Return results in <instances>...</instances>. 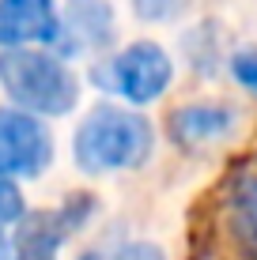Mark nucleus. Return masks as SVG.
<instances>
[{
    "label": "nucleus",
    "instance_id": "obj_10",
    "mask_svg": "<svg viewBox=\"0 0 257 260\" xmlns=\"http://www.w3.org/2000/svg\"><path fill=\"white\" fill-rule=\"evenodd\" d=\"M79 260H166L163 249L152 241H106V245H91Z\"/></svg>",
    "mask_w": 257,
    "mask_h": 260
},
{
    "label": "nucleus",
    "instance_id": "obj_4",
    "mask_svg": "<svg viewBox=\"0 0 257 260\" xmlns=\"http://www.w3.org/2000/svg\"><path fill=\"white\" fill-rule=\"evenodd\" d=\"M189 260H257V234L246 222L235 189L205 204V222L193 226Z\"/></svg>",
    "mask_w": 257,
    "mask_h": 260
},
{
    "label": "nucleus",
    "instance_id": "obj_5",
    "mask_svg": "<svg viewBox=\"0 0 257 260\" xmlns=\"http://www.w3.org/2000/svg\"><path fill=\"white\" fill-rule=\"evenodd\" d=\"M53 158L46 124L26 110H0V177H38Z\"/></svg>",
    "mask_w": 257,
    "mask_h": 260
},
{
    "label": "nucleus",
    "instance_id": "obj_9",
    "mask_svg": "<svg viewBox=\"0 0 257 260\" xmlns=\"http://www.w3.org/2000/svg\"><path fill=\"white\" fill-rule=\"evenodd\" d=\"M61 38H68L76 49H99L113 38V12L106 0H76L68 12Z\"/></svg>",
    "mask_w": 257,
    "mask_h": 260
},
{
    "label": "nucleus",
    "instance_id": "obj_8",
    "mask_svg": "<svg viewBox=\"0 0 257 260\" xmlns=\"http://www.w3.org/2000/svg\"><path fill=\"white\" fill-rule=\"evenodd\" d=\"M65 19L53 0H0V46L19 49L34 42H61Z\"/></svg>",
    "mask_w": 257,
    "mask_h": 260
},
{
    "label": "nucleus",
    "instance_id": "obj_14",
    "mask_svg": "<svg viewBox=\"0 0 257 260\" xmlns=\"http://www.w3.org/2000/svg\"><path fill=\"white\" fill-rule=\"evenodd\" d=\"M235 196H238V204H242L246 222H250L253 234H257V177H246V181H238V185H235Z\"/></svg>",
    "mask_w": 257,
    "mask_h": 260
},
{
    "label": "nucleus",
    "instance_id": "obj_11",
    "mask_svg": "<svg viewBox=\"0 0 257 260\" xmlns=\"http://www.w3.org/2000/svg\"><path fill=\"white\" fill-rule=\"evenodd\" d=\"M189 4L193 0H132V12H136L140 19H148V23H166V19L185 15Z\"/></svg>",
    "mask_w": 257,
    "mask_h": 260
},
{
    "label": "nucleus",
    "instance_id": "obj_12",
    "mask_svg": "<svg viewBox=\"0 0 257 260\" xmlns=\"http://www.w3.org/2000/svg\"><path fill=\"white\" fill-rule=\"evenodd\" d=\"M23 219H26L23 192L15 189L12 177H0V222H23Z\"/></svg>",
    "mask_w": 257,
    "mask_h": 260
},
{
    "label": "nucleus",
    "instance_id": "obj_13",
    "mask_svg": "<svg viewBox=\"0 0 257 260\" xmlns=\"http://www.w3.org/2000/svg\"><path fill=\"white\" fill-rule=\"evenodd\" d=\"M231 76L246 87V91L257 94V49H238L235 53L231 57Z\"/></svg>",
    "mask_w": 257,
    "mask_h": 260
},
{
    "label": "nucleus",
    "instance_id": "obj_7",
    "mask_svg": "<svg viewBox=\"0 0 257 260\" xmlns=\"http://www.w3.org/2000/svg\"><path fill=\"white\" fill-rule=\"evenodd\" d=\"M238 117H242V113H238L231 102H185L170 113L166 132H170V140L178 143V147L201 151V147L231 140L238 132Z\"/></svg>",
    "mask_w": 257,
    "mask_h": 260
},
{
    "label": "nucleus",
    "instance_id": "obj_15",
    "mask_svg": "<svg viewBox=\"0 0 257 260\" xmlns=\"http://www.w3.org/2000/svg\"><path fill=\"white\" fill-rule=\"evenodd\" d=\"M0 260H15V245L4 238V230H0Z\"/></svg>",
    "mask_w": 257,
    "mask_h": 260
},
{
    "label": "nucleus",
    "instance_id": "obj_3",
    "mask_svg": "<svg viewBox=\"0 0 257 260\" xmlns=\"http://www.w3.org/2000/svg\"><path fill=\"white\" fill-rule=\"evenodd\" d=\"M95 76H99V83L106 91L129 98L132 106H148V102L166 94V87L174 79V64H170L163 46H155V42H132L106 68L95 72Z\"/></svg>",
    "mask_w": 257,
    "mask_h": 260
},
{
    "label": "nucleus",
    "instance_id": "obj_2",
    "mask_svg": "<svg viewBox=\"0 0 257 260\" xmlns=\"http://www.w3.org/2000/svg\"><path fill=\"white\" fill-rule=\"evenodd\" d=\"M0 87L15 106L42 117H65L79 102V79L53 53L4 49L0 53Z\"/></svg>",
    "mask_w": 257,
    "mask_h": 260
},
{
    "label": "nucleus",
    "instance_id": "obj_6",
    "mask_svg": "<svg viewBox=\"0 0 257 260\" xmlns=\"http://www.w3.org/2000/svg\"><path fill=\"white\" fill-rule=\"evenodd\" d=\"M91 215V200L76 196L57 211H38L26 215L19 238H15V260H57V249L72 230L83 226V219Z\"/></svg>",
    "mask_w": 257,
    "mask_h": 260
},
{
    "label": "nucleus",
    "instance_id": "obj_1",
    "mask_svg": "<svg viewBox=\"0 0 257 260\" xmlns=\"http://www.w3.org/2000/svg\"><path fill=\"white\" fill-rule=\"evenodd\" d=\"M155 132L148 117L118 106L91 110L76 128L72 155L83 174H113V170H136L152 158Z\"/></svg>",
    "mask_w": 257,
    "mask_h": 260
}]
</instances>
